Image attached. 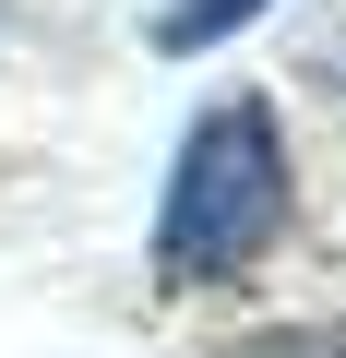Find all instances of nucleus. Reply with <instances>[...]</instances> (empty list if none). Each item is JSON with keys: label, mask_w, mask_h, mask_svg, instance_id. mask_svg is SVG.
Wrapping results in <instances>:
<instances>
[{"label": "nucleus", "mask_w": 346, "mask_h": 358, "mask_svg": "<svg viewBox=\"0 0 346 358\" xmlns=\"http://www.w3.org/2000/svg\"><path fill=\"white\" fill-rule=\"evenodd\" d=\"M287 192H298V167H287V131L263 96H215L180 155H167V203H155V275L167 287H227L275 251L287 227Z\"/></svg>", "instance_id": "f257e3e1"}, {"label": "nucleus", "mask_w": 346, "mask_h": 358, "mask_svg": "<svg viewBox=\"0 0 346 358\" xmlns=\"http://www.w3.org/2000/svg\"><path fill=\"white\" fill-rule=\"evenodd\" d=\"M251 13H275V0H180V13H155V48H167V60H192V48L239 36Z\"/></svg>", "instance_id": "f03ea898"}, {"label": "nucleus", "mask_w": 346, "mask_h": 358, "mask_svg": "<svg viewBox=\"0 0 346 358\" xmlns=\"http://www.w3.org/2000/svg\"><path fill=\"white\" fill-rule=\"evenodd\" d=\"M227 358H346V322H263V334H239Z\"/></svg>", "instance_id": "7ed1b4c3"}]
</instances>
